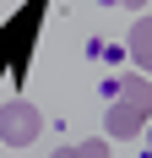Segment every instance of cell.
<instances>
[{
  "instance_id": "obj_3",
  "label": "cell",
  "mask_w": 152,
  "mask_h": 158,
  "mask_svg": "<svg viewBox=\"0 0 152 158\" xmlns=\"http://www.w3.org/2000/svg\"><path fill=\"white\" fill-rule=\"evenodd\" d=\"M125 49H130V60H136L141 71H152V16H141L136 27H130V44Z\"/></svg>"
},
{
  "instance_id": "obj_4",
  "label": "cell",
  "mask_w": 152,
  "mask_h": 158,
  "mask_svg": "<svg viewBox=\"0 0 152 158\" xmlns=\"http://www.w3.org/2000/svg\"><path fill=\"white\" fill-rule=\"evenodd\" d=\"M54 158H109V136H87V142H76V147H60Z\"/></svg>"
},
{
  "instance_id": "obj_6",
  "label": "cell",
  "mask_w": 152,
  "mask_h": 158,
  "mask_svg": "<svg viewBox=\"0 0 152 158\" xmlns=\"http://www.w3.org/2000/svg\"><path fill=\"white\" fill-rule=\"evenodd\" d=\"M147 147H152V120H147Z\"/></svg>"
},
{
  "instance_id": "obj_5",
  "label": "cell",
  "mask_w": 152,
  "mask_h": 158,
  "mask_svg": "<svg viewBox=\"0 0 152 158\" xmlns=\"http://www.w3.org/2000/svg\"><path fill=\"white\" fill-rule=\"evenodd\" d=\"M103 6H130V11H141L147 0H103Z\"/></svg>"
},
{
  "instance_id": "obj_1",
  "label": "cell",
  "mask_w": 152,
  "mask_h": 158,
  "mask_svg": "<svg viewBox=\"0 0 152 158\" xmlns=\"http://www.w3.org/2000/svg\"><path fill=\"white\" fill-rule=\"evenodd\" d=\"M152 120V82L136 77V71H125V77L109 82V114H103V136H114V142H130V136H141Z\"/></svg>"
},
{
  "instance_id": "obj_2",
  "label": "cell",
  "mask_w": 152,
  "mask_h": 158,
  "mask_svg": "<svg viewBox=\"0 0 152 158\" xmlns=\"http://www.w3.org/2000/svg\"><path fill=\"white\" fill-rule=\"evenodd\" d=\"M38 131H44V114L33 109L27 98H11V104H0V147H27Z\"/></svg>"
}]
</instances>
